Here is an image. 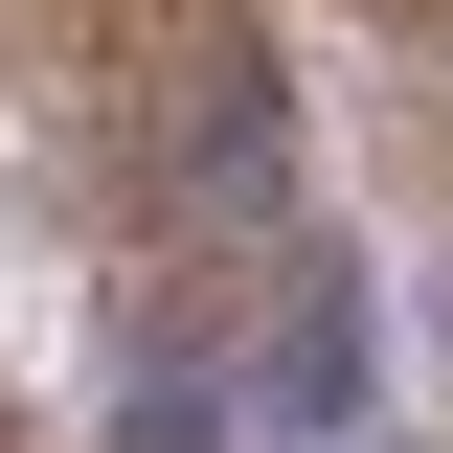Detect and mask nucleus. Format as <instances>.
<instances>
[{
	"label": "nucleus",
	"instance_id": "f257e3e1",
	"mask_svg": "<svg viewBox=\"0 0 453 453\" xmlns=\"http://www.w3.org/2000/svg\"><path fill=\"white\" fill-rule=\"evenodd\" d=\"M363 386V273L295 181L273 0H0V453H295Z\"/></svg>",
	"mask_w": 453,
	"mask_h": 453
}]
</instances>
